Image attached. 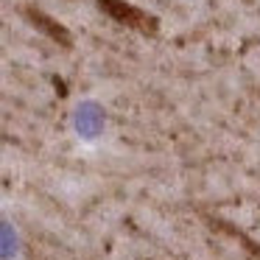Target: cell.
I'll return each instance as SVG.
<instances>
[{
    "instance_id": "cell-2",
    "label": "cell",
    "mask_w": 260,
    "mask_h": 260,
    "mask_svg": "<svg viewBox=\"0 0 260 260\" xmlns=\"http://www.w3.org/2000/svg\"><path fill=\"white\" fill-rule=\"evenodd\" d=\"M17 12L23 14V20L31 25V28L40 31L42 37H48L51 42H56L62 51H73V48H76V40H73V34H70V28H64L56 17H51L48 12H42L40 6L25 3V6H20Z\"/></svg>"
},
{
    "instance_id": "cell-1",
    "label": "cell",
    "mask_w": 260,
    "mask_h": 260,
    "mask_svg": "<svg viewBox=\"0 0 260 260\" xmlns=\"http://www.w3.org/2000/svg\"><path fill=\"white\" fill-rule=\"evenodd\" d=\"M95 3L112 23L123 25V28L137 31V34H143V37H157L159 34V17L157 14L135 6L129 0H95Z\"/></svg>"
}]
</instances>
